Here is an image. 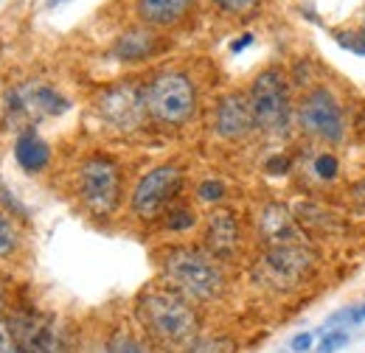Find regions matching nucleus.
<instances>
[{"label":"nucleus","instance_id":"2","mask_svg":"<svg viewBox=\"0 0 365 353\" xmlns=\"http://www.w3.org/2000/svg\"><path fill=\"white\" fill-rule=\"evenodd\" d=\"M163 278L172 289H178L188 300H217L225 289V275L214 255L191 247L169 250L163 258Z\"/></svg>","mask_w":365,"mask_h":353},{"label":"nucleus","instance_id":"16","mask_svg":"<svg viewBox=\"0 0 365 353\" xmlns=\"http://www.w3.org/2000/svg\"><path fill=\"white\" fill-rule=\"evenodd\" d=\"M152 53H158V37L146 28L124 31L113 43V56L121 62H140V59H149Z\"/></svg>","mask_w":365,"mask_h":353},{"label":"nucleus","instance_id":"6","mask_svg":"<svg viewBox=\"0 0 365 353\" xmlns=\"http://www.w3.org/2000/svg\"><path fill=\"white\" fill-rule=\"evenodd\" d=\"M79 196L93 216H110L121 202V169L104 154H93L79 169Z\"/></svg>","mask_w":365,"mask_h":353},{"label":"nucleus","instance_id":"29","mask_svg":"<svg viewBox=\"0 0 365 353\" xmlns=\"http://www.w3.org/2000/svg\"><path fill=\"white\" fill-rule=\"evenodd\" d=\"M250 45H253V34H242L236 43L230 45V53H242V51H245V48H250Z\"/></svg>","mask_w":365,"mask_h":353},{"label":"nucleus","instance_id":"8","mask_svg":"<svg viewBox=\"0 0 365 353\" xmlns=\"http://www.w3.org/2000/svg\"><path fill=\"white\" fill-rule=\"evenodd\" d=\"M182 185V172L172 163H163V166H155L152 172L138 179L135 191H133V214L138 219H155L160 216L180 194Z\"/></svg>","mask_w":365,"mask_h":353},{"label":"nucleus","instance_id":"21","mask_svg":"<svg viewBox=\"0 0 365 353\" xmlns=\"http://www.w3.org/2000/svg\"><path fill=\"white\" fill-rule=\"evenodd\" d=\"M331 37L337 40L340 48H346L357 56H365V37L360 34V28L357 31L354 28H331Z\"/></svg>","mask_w":365,"mask_h":353},{"label":"nucleus","instance_id":"25","mask_svg":"<svg viewBox=\"0 0 365 353\" xmlns=\"http://www.w3.org/2000/svg\"><path fill=\"white\" fill-rule=\"evenodd\" d=\"M262 0H214V6H220L225 14H250Z\"/></svg>","mask_w":365,"mask_h":353},{"label":"nucleus","instance_id":"7","mask_svg":"<svg viewBox=\"0 0 365 353\" xmlns=\"http://www.w3.org/2000/svg\"><path fill=\"white\" fill-rule=\"evenodd\" d=\"M96 112L107 127H113L118 132H133L149 115V110H146V88H140L138 82L110 85V88H104L98 93Z\"/></svg>","mask_w":365,"mask_h":353},{"label":"nucleus","instance_id":"11","mask_svg":"<svg viewBox=\"0 0 365 353\" xmlns=\"http://www.w3.org/2000/svg\"><path fill=\"white\" fill-rule=\"evenodd\" d=\"M9 101H11V112H20V115L34 118V121H37V118H53V115H62V112L71 107L65 95H59L53 88L40 85V82L17 88L11 95H9Z\"/></svg>","mask_w":365,"mask_h":353},{"label":"nucleus","instance_id":"13","mask_svg":"<svg viewBox=\"0 0 365 353\" xmlns=\"http://www.w3.org/2000/svg\"><path fill=\"white\" fill-rule=\"evenodd\" d=\"M259 233L264 238V247H278V244H298L307 241L304 227L298 219L284 208V205H264L259 214Z\"/></svg>","mask_w":365,"mask_h":353},{"label":"nucleus","instance_id":"30","mask_svg":"<svg viewBox=\"0 0 365 353\" xmlns=\"http://www.w3.org/2000/svg\"><path fill=\"white\" fill-rule=\"evenodd\" d=\"M357 199H360V205L365 208V176L357 182Z\"/></svg>","mask_w":365,"mask_h":353},{"label":"nucleus","instance_id":"10","mask_svg":"<svg viewBox=\"0 0 365 353\" xmlns=\"http://www.w3.org/2000/svg\"><path fill=\"white\" fill-rule=\"evenodd\" d=\"M0 353H53V337L29 317L0 320Z\"/></svg>","mask_w":365,"mask_h":353},{"label":"nucleus","instance_id":"14","mask_svg":"<svg viewBox=\"0 0 365 353\" xmlns=\"http://www.w3.org/2000/svg\"><path fill=\"white\" fill-rule=\"evenodd\" d=\"M242 233H239V221L230 211H217L208 219V230H205V247L214 258H230L239 250Z\"/></svg>","mask_w":365,"mask_h":353},{"label":"nucleus","instance_id":"31","mask_svg":"<svg viewBox=\"0 0 365 353\" xmlns=\"http://www.w3.org/2000/svg\"><path fill=\"white\" fill-rule=\"evenodd\" d=\"M360 34L365 37V9H363V14H360Z\"/></svg>","mask_w":365,"mask_h":353},{"label":"nucleus","instance_id":"20","mask_svg":"<svg viewBox=\"0 0 365 353\" xmlns=\"http://www.w3.org/2000/svg\"><path fill=\"white\" fill-rule=\"evenodd\" d=\"M349 342H351L349 328H329V331H323V337H320L318 353H337L340 348H346Z\"/></svg>","mask_w":365,"mask_h":353},{"label":"nucleus","instance_id":"12","mask_svg":"<svg viewBox=\"0 0 365 353\" xmlns=\"http://www.w3.org/2000/svg\"><path fill=\"white\" fill-rule=\"evenodd\" d=\"M214 127H217L220 137H225V140H242V137H247V135L256 130L250 98L245 93H228V95H222L220 104H217Z\"/></svg>","mask_w":365,"mask_h":353},{"label":"nucleus","instance_id":"24","mask_svg":"<svg viewBox=\"0 0 365 353\" xmlns=\"http://www.w3.org/2000/svg\"><path fill=\"white\" fill-rule=\"evenodd\" d=\"M197 196H200L202 202H220V199L225 196V185H222L220 179H202L200 188H197Z\"/></svg>","mask_w":365,"mask_h":353},{"label":"nucleus","instance_id":"3","mask_svg":"<svg viewBox=\"0 0 365 353\" xmlns=\"http://www.w3.org/2000/svg\"><path fill=\"white\" fill-rule=\"evenodd\" d=\"M250 107H253V118L256 127L264 135L281 137L287 135L292 118H295V107H292V93H289V79L284 76L281 68H267L262 70L253 85H250Z\"/></svg>","mask_w":365,"mask_h":353},{"label":"nucleus","instance_id":"4","mask_svg":"<svg viewBox=\"0 0 365 353\" xmlns=\"http://www.w3.org/2000/svg\"><path fill=\"white\" fill-rule=\"evenodd\" d=\"M295 124L307 137H315L329 146L343 143L346 132H349L346 110H343L337 93L326 85H315L301 95V101L295 107Z\"/></svg>","mask_w":365,"mask_h":353},{"label":"nucleus","instance_id":"5","mask_svg":"<svg viewBox=\"0 0 365 353\" xmlns=\"http://www.w3.org/2000/svg\"><path fill=\"white\" fill-rule=\"evenodd\" d=\"M146 110L160 124H169V127L188 124L197 112V88L191 76H185L180 70L158 73L146 85Z\"/></svg>","mask_w":365,"mask_h":353},{"label":"nucleus","instance_id":"1","mask_svg":"<svg viewBox=\"0 0 365 353\" xmlns=\"http://www.w3.org/2000/svg\"><path fill=\"white\" fill-rule=\"evenodd\" d=\"M138 320L143 331L169 351H185L197 342L200 317L191 300L172 286H152L138 297Z\"/></svg>","mask_w":365,"mask_h":353},{"label":"nucleus","instance_id":"26","mask_svg":"<svg viewBox=\"0 0 365 353\" xmlns=\"http://www.w3.org/2000/svg\"><path fill=\"white\" fill-rule=\"evenodd\" d=\"M113 353H155L152 351V345H146L143 339H135V337H124L118 345H115V351Z\"/></svg>","mask_w":365,"mask_h":353},{"label":"nucleus","instance_id":"23","mask_svg":"<svg viewBox=\"0 0 365 353\" xmlns=\"http://www.w3.org/2000/svg\"><path fill=\"white\" fill-rule=\"evenodd\" d=\"M14 250H17V233H14L11 221L0 214V258L11 255Z\"/></svg>","mask_w":365,"mask_h":353},{"label":"nucleus","instance_id":"28","mask_svg":"<svg viewBox=\"0 0 365 353\" xmlns=\"http://www.w3.org/2000/svg\"><path fill=\"white\" fill-rule=\"evenodd\" d=\"M267 172H270V174H287V172H289V160H287V157H284V154H275V157H270V160H267Z\"/></svg>","mask_w":365,"mask_h":353},{"label":"nucleus","instance_id":"17","mask_svg":"<svg viewBox=\"0 0 365 353\" xmlns=\"http://www.w3.org/2000/svg\"><path fill=\"white\" fill-rule=\"evenodd\" d=\"M14 157H17V163L26 169V172H43L48 166V160H51V149H48V143L40 137L37 132H23L20 135V140H17V146H14Z\"/></svg>","mask_w":365,"mask_h":353},{"label":"nucleus","instance_id":"15","mask_svg":"<svg viewBox=\"0 0 365 353\" xmlns=\"http://www.w3.org/2000/svg\"><path fill=\"white\" fill-rule=\"evenodd\" d=\"M194 3L197 0H135V11L146 26L169 28V26L180 23L182 17L194 9Z\"/></svg>","mask_w":365,"mask_h":353},{"label":"nucleus","instance_id":"9","mask_svg":"<svg viewBox=\"0 0 365 353\" xmlns=\"http://www.w3.org/2000/svg\"><path fill=\"white\" fill-rule=\"evenodd\" d=\"M312 269H315V250L309 247V241L264 247V272L273 280V286L295 289L309 278Z\"/></svg>","mask_w":365,"mask_h":353},{"label":"nucleus","instance_id":"19","mask_svg":"<svg viewBox=\"0 0 365 353\" xmlns=\"http://www.w3.org/2000/svg\"><path fill=\"white\" fill-rule=\"evenodd\" d=\"M194 224H197V214H194L188 205H178V208H169V211H166V227L175 230V233L191 230Z\"/></svg>","mask_w":365,"mask_h":353},{"label":"nucleus","instance_id":"27","mask_svg":"<svg viewBox=\"0 0 365 353\" xmlns=\"http://www.w3.org/2000/svg\"><path fill=\"white\" fill-rule=\"evenodd\" d=\"M312 342H315V337L309 334V331H304V334H298V337H292V351L295 353H309V348H312Z\"/></svg>","mask_w":365,"mask_h":353},{"label":"nucleus","instance_id":"18","mask_svg":"<svg viewBox=\"0 0 365 353\" xmlns=\"http://www.w3.org/2000/svg\"><path fill=\"white\" fill-rule=\"evenodd\" d=\"M312 174H315V179H320V182H334L337 176H340V160H337V154L334 152H318L315 157H312Z\"/></svg>","mask_w":365,"mask_h":353},{"label":"nucleus","instance_id":"22","mask_svg":"<svg viewBox=\"0 0 365 353\" xmlns=\"http://www.w3.org/2000/svg\"><path fill=\"white\" fill-rule=\"evenodd\" d=\"M360 322H365V303L357 306V309H343L337 314H331L326 325L329 328H349V325H360Z\"/></svg>","mask_w":365,"mask_h":353}]
</instances>
